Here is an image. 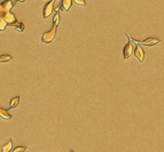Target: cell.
Returning a JSON list of instances; mask_svg holds the SVG:
<instances>
[{
    "label": "cell",
    "instance_id": "17",
    "mask_svg": "<svg viewBox=\"0 0 164 152\" xmlns=\"http://www.w3.org/2000/svg\"><path fill=\"white\" fill-rule=\"evenodd\" d=\"M73 1H75L77 5H79V6H85V5H86L85 0H73Z\"/></svg>",
    "mask_w": 164,
    "mask_h": 152
},
{
    "label": "cell",
    "instance_id": "19",
    "mask_svg": "<svg viewBox=\"0 0 164 152\" xmlns=\"http://www.w3.org/2000/svg\"><path fill=\"white\" fill-rule=\"evenodd\" d=\"M25 0H16V2H24Z\"/></svg>",
    "mask_w": 164,
    "mask_h": 152
},
{
    "label": "cell",
    "instance_id": "16",
    "mask_svg": "<svg viewBox=\"0 0 164 152\" xmlns=\"http://www.w3.org/2000/svg\"><path fill=\"white\" fill-rule=\"evenodd\" d=\"M26 150L25 146H18L16 149H14L13 152H24Z\"/></svg>",
    "mask_w": 164,
    "mask_h": 152
},
{
    "label": "cell",
    "instance_id": "14",
    "mask_svg": "<svg viewBox=\"0 0 164 152\" xmlns=\"http://www.w3.org/2000/svg\"><path fill=\"white\" fill-rule=\"evenodd\" d=\"M12 60V56L10 55H1L0 56V61L1 62H8Z\"/></svg>",
    "mask_w": 164,
    "mask_h": 152
},
{
    "label": "cell",
    "instance_id": "2",
    "mask_svg": "<svg viewBox=\"0 0 164 152\" xmlns=\"http://www.w3.org/2000/svg\"><path fill=\"white\" fill-rule=\"evenodd\" d=\"M126 35H127V38H129V43L124 46V49H123V57H124V60H127V58L131 57V55L133 54V43H132L131 37L129 35V33H126Z\"/></svg>",
    "mask_w": 164,
    "mask_h": 152
},
{
    "label": "cell",
    "instance_id": "8",
    "mask_svg": "<svg viewBox=\"0 0 164 152\" xmlns=\"http://www.w3.org/2000/svg\"><path fill=\"white\" fill-rule=\"evenodd\" d=\"M1 5H2V7H4V9L6 12H10V9L14 7V4L12 0H5Z\"/></svg>",
    "mask_w": 164,
    "mask_h": 152
},
{
    "label": "cell",
    "instance_id": "18",
    "mask_svg": "<svg viewBox=\"0 0 164 152\" xmlns=\"http://www.w3.org/2000/svg\"><path fill=\"white\" fill-rule=\"evenodd\" d=\"M5 12H6V10H5V9H4V7H2V5H1V2H0V17H1L2 15H4Z\"/></svg>",
    "mask_w": 164,
    "mask_h": 152
},
{
    "label": "cell",
    "instance_id": "12",
    "mask_svg": "<svg viewBox=\"0 0 164 152\" xmlns=\"http://www.w3.org/2000/svg\"><path fill=\"white\" fill-rule=\"evenodd\" d=\"M59 22H60V13H59V10L55 13L54 15V18H53V25H59Z\"/></svg>",
    "mask_w": 164,
    "mask_h": 152
},
{
    "label": "cell",
    "instance_id": "7",
    "mask_svg": "<svg viewBox=\"0 0 164 152\" xmlns=\"http://www.w3.org/2000/svg\"><path fill=\"white\" fill-rule=\"evenodd\" d=\"M71 4H72V0H62L61 1V8H62V10H64V12L69 10L70 7H71Z\"/></svg>",
    "mask_w": 164,
    "mask_h": 152
},
{
    "label": "cell",
    "instance_id": "10",
    "mask_svg": "<svg viewBox=\"0 0 164 152\" xmlns=\"http://www.w3.org/2000/svg\"><path fill=\"white\" fill-rule=\"evenodd\" d=\"M18 103H20V96H15L13 100L10 101V103H9V108L10 109L16 108V106L18 105Z\"/></svg>",
    "mask_w": 164,
    "mask_h": 152
},
{
    "label": "cell",
    "instance_id": "13",
    "mask_svg": "<svg viewBox=\"0 0 164 152\" xmlns=\"http://www.w3.org/2000/svg\"><path fill=\"white\" fill-rule=\"evenodd\" d=\"M6 28H7V23H6L2 18L0 17V32H1V31H4Z\"/></svg>",
    "mask_w": 164,
    "mask_h": 152
},
{
    "label": "cell",
    "instance_id": "20",
    "mask_svg": "<svg viewBox=\"0 0 164 152\" xmlns=\"http://www.w3.org/2000/svg\"><path fill=\"white\" fill-rule=\"evenodd\" d=\"M70 152H73V151H72V150H71V151H70Z\"/></svg>",
    "mask_w": 164,
    "mask_h": 152
},
{
    "label": "cell",
    "instance_id": "9",
    "mask_svg": "<svg viewBox=\"0 0 164 152\" xmlns=\"http://www.w3.org/2000/svg\"><path fill=\"white\" fill-rule=\"evenodd\" d=\"M12 148H13V142H12V141H8L5 145H2L1 152H10L12 151Z\"/></svg>",
    "mask_w": 164,
    "mask_h": 152
},
{
    "label": "cell",
    "instance_id": "1",
    "mask_svg": "<svg viewBox=\"0 0 164 152\" xmlns=\"http://www.w3.org/2000/svg\"><path fill=\"white\" fill-rule=\"evenodd\" d=\"M56 28H57L56 25H53V28L51 29V30L44 33L43 37H41V41H43V43H52L56 35Z\"/></svg>",
    "mask_w": 164,
    "mask_h": 152
},
{
    "label": "cell",
    "instance_id": "15",
    "mask_svg": "<svg viewBox=\"0 0 164 152\" xmlns=\"http://www.w3.org/2000/svg\"><path fill=\"white\" fill-rule=\"evenodd\" d=\"M15 28H16V30L21 31V32L24 30V25H23V23H18V24L15 25Z\"/></svg>",
    "mask_w": 164,
    "mask_h": 152
},
{
    "label": "cell",
    "instance_id": "5",
    "mask_svg": "<svg viewBox=\"0 0 164 152\" xmlns=\"http://www.w3.org/2000/svg\"><path fill=\"white\" fill-rule=\"evenodd\" d=\"M54 4H55V0H51L49 2L45 5L44 7V18H47L54 10Z\"/></svg>",
    "mask_w": 164,
    "mask_h": 152
},
{
    "label": "cell",
    "instance_id": "11",
    "mask_svg": "<svg viewBox=\"0 0 164 152\" xmlns=\"http://www.w3.org/2000/svg\"><path fill=\"white\" fill-rule=\"evenodd\" d=\"M0 117L2 118V119H7V120H8V119H10V118H12V116H10L8 112H7V110L0 108Z\"/></svg>",
    "mask_w": 164,
    "mask_h": 152
},
{
    "label": "cell",
    "instance_id": "4",
    "mask_svg": "<svg viewBox=\"0 0 164 152\" xmlns=\"http://www.w3.org/2000/svg\"><path fill=\"white\" fill-rule=\"evenodd\" d=\"M133 43H143V45H146V46H155V45H158L161 43L160 39H156V38H147V39L143 40V41H138L135 39H131Z\"/></svg>",
    "mask_w": 164,
    "mask_h": 152
},
{
    "label": "cell",
    "instance_id": "3",
    "mask_svg": "<svg viewBox=\"0 0 164 152\" xmlns=\"http://www.w3.org/2000/svg\"><path fill=\"white\" fill-rule=\"evenodd\" d=\"M1 18L4 20L6 23H7V25H13L15 26L18 24V21H16V17H15V15L13 13H10V12H5L4 15L1 16Z\"/></svg>",
    "mask_w": 164,
    "mask_h": 152
},
{
    "label": "cell",
    "instance_id": "6",
    "mask_svg": "<svg viewBox=\"0 0 164 152\" xmlns=\"http://www.w3.org/2000/svg\"><path fill=\"white\" fill-rule=\"evenodd\" d=\"M134 55H135V57L138 58V61L140 62V63H143V58H145V52H143V49L139 45H137L135 46V48H134Z\"/></svg>",
    "mask_w": 164,
    "mask_h": 152
}]
</instances>
